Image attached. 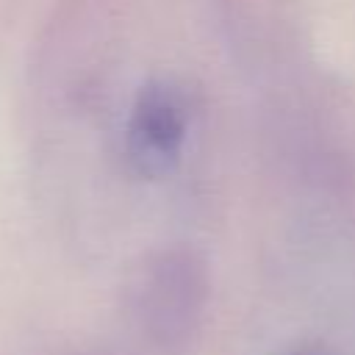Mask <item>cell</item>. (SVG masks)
Returning a JSON list of instances; mask_svg holds the SVG:
<instances>
[{
    "label": "cell",
    "instance_id": "7a4b0ae2",
    "mask_svg": "<svg viewBox=\"0 0 355 355\" xmlns=\"http://www.w3.org/2000/svg\"><path fill=\"white\" fill-rule=\"evenodd\" d=\"M194 103L183 83L158 78L139 89L122 128V158L136 178L169 175L186 147Z\"/></svg>",
    "mask_w": 355,
    "mask_h": 355
},
{
    "label": "cell",
    "instance_id": "3957f363",
    "mask_svg": "<svg viewBox=\"0 0 355 355\" xmlns=\"http://www.w3.org/2000/svg\"><path fill=\"white\" fill-rule=\"evenodd\" d=\"M286 355H336V352L322 341H302V344L291 347Z\"/></svg>",
    "mask_w": 355,
    "mask_h": 355
},
{
    "label": "cell",
    "instance_id": "6da1fadb",
    "mask_svg": "<svg viewBox=\"0 0 355 355\" xmlns=\"http://www.w3.org/2000/svg\"><path fill=\"white\" fill-rule=\"evenodd\" d=\"M211 277L205 258L186 244L150 252L130 280V313L155 347L183 349L208 308Z\"/></svg>",
    "mask_w": 355,
    "mask_h": 355
}]
</instances>
